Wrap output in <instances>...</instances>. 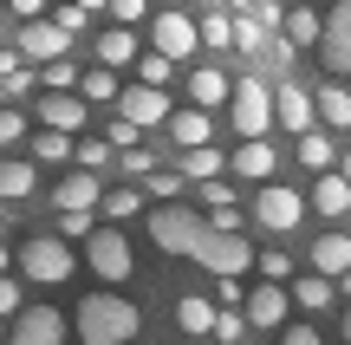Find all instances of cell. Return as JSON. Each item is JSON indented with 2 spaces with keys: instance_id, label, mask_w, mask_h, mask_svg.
Listing matches in <instances>:
<instances>
[{
  "instance_id": "obj_53",
  "label": "cell",
  "mask_w": 351,
  "mask_h": 345,
  "mask_svg": "<svg viewBox=\"0 0 351 345\" xmlns=\"http://www.w3.org/2000/svg\"><path fill=\"white\" fill-rule=\"evenodd\" d=\"M195 7H215V0H195Z\"/></svg>"
},
{
  "instance_id": "obj_17",
  "label": "cell",
  "mask_w": 351,
  "mask_h": 345,
  "mask_svg": "<svg viewBox=\"0 0 351 345\" xmlns=\"http://www.w3.org/2000/svg\"><path fill=\"white\" fill-rule=\"evenodd\" d=\"M274 163H280V156H274V143H261V137H247L234 156H228V169H234L241 182H267V176H274Z\"/></svg>"
},
{
  "instance_id": "obj_45",
  "label": "cell",
  "mask_w": 351,
  "mask_h": 345,
  "mask_svg": "<svg viewBox=\"0 0 351 345\" xmlns=\"http://www.w3.org/2000/svg\"><path fill=\"white\" fill-rule=\"evenodd\" d=\"M274 333H280V339H287V345H319V333H313V326H287V320H280V326H274Z\"/></svg>"
},
{
  "instance_id": "obj_8",
  "label": "cell",
  "mask_w": 351,
  "mask_h": 345,
  "mask_svg": "<svg viewBox=\"0 0 351 345\" xmlns=\"http://www.w3.org/2000/svg\"><path fill=\"white\" fill-rule=\"evenodd\" d=\"M195 261H202L208 274H247L254 248H247V235H241V228H215L208 241L195 248Z\"/></svg>"
},
{
  "instance_id": "obj_47",
  "label": "cell",
  "mask_w": 351,
  "mask_h": 345,
  "mask_svg": "<svg viewBox=\"0 0 351 345\" xmlns=\"http://www.w3.org/2000/svg\"><path fill=\"white\" fill-rule=\"evenodd\" d=\"M13 137H26V117L20 111H0V143H13Z\"/></svg>"
},
{
  "instance_id": "obj_24",
  "label": "cell",
  "mask_w": 351,
  "mask_h": 345,
  "mask_svg": "<svg viewBox=\"0 0 351 345\" xmlns=\"http://www.w3.org/2000/svg\"><path fill=\"white\" fill-rule=\"evenodd\" d=\"M130 52H137V33H130V26H111V33L98 39V65H130Z\"/></svg>"
},
{
  "instance_id": "obj_16",
  "label": "cell",
  "mask_w": 351,
  "mask_h": 345,
  "mask_svg": "<svg viewBox=\"0 0 351 345\" xmlns=\"http://www.w3.org/2000/svg\"><path fill=\"white\" fill-rule=\"evenodd\" d=\"M39 124H52V130H78V124H85V98H78L72 85H65V91H46V98H39Z\"/></svg>"
},
{
  "instance_id": "obj_52",
  "label": "cell",
  "mask_w": 351,
  "mask_h": 345,
  "mask_svg": "<svg viewBox=\"0 0 351 345\" xmlns=\"http://www.w3.org/2000/svg\"><path fill=\"white\" fill-rule=\"evenodd\" d=\"M0 274H7V248H0Z\"/></svg>"
},
{
  "instance_id": "obj_15",
  "label": "cell",
  "mask_w": 351,
  "mask_h": 345,
  "mask_svg": "<svg viewBox=\"0 0 351 345\" xmlns=\"http://www.w3.org/2000/svg\"><path fill=\"white\" fill-rule=\"evenodd\" d=\"M313 274H326V281H345V274H351V235H339V228L319 235V241H313Z\"/></svg>"
},
{
  "instance_id": "obj_28",
  "label": "cell",
  "mask_w": 351,
  "mask_h": 345,
  "mask_svg": "<svg viewBox=\"0 0 351 345\" xmlns=\"http://www.w3.org/2000/svg\"><path fill=\"white\" fill-rule=\"evenodd\" d=\"M228 98V78L215 72V65H202L195 78H189V104H221Z\"/></svg>"
},
{
  "instance_id": "obj_2",
  "label": "cell",
  "mask_w": 351,
  "mask_h": 345,
  "mask_svg": "<svg viewBox=\"0 0 351 345\" xmlns=\"http://www.w3.org/2000/svg\"><path fill=\"white\" fill-rule=\"evenodd\" d=\"M7 261H13L33 287H59V281H72V274H78V254H72L65 235H33V241H26L20 254H7Z\"/></svg>"
},
{
  "instance_id": "obj_39",
  "label": "cell",
  "mask_w": 351,
  "mask_h": 345,
  "mask_svg": "<svg viewBox=\"0 0 351 345\" xmlns=\"http://www.w3.org/2000/svg\"><path fill=\"white\" fill-rule=\"evenodd\" d=\"M254 261H261L267 281H287V274H293V254H287V248H267V254H254Z\"/></svg>"
},
{
  "instance_id": "obj_11",
  "label": "cell",
  "mask_w": 351,
  "mask_h": 345,
  "mask_svg": "<svg viewBox=\"0 0 351 345\" xmlns=\"http://www.w3.org/2000/svg\"><path fill=\"white\" fill-rule=\"evenodd\" d=\"M13 313H20V320H13V339H20V345H59L65 339V320L52 307H26V300H20Z\"/></svg>"
},
{
  "instance_id": "obj_40",
  "label": "cell",
  "mask_w": 351,
  "mask_h": 345,
  "mask_svg": "<svg viewBox=\"0 0 351 345\" xmlns=\"http://www.w3.org/2000/svg\"><path fill=\"white\" fill-rule=\"evenodd\" d=\"M59 215H65V222H59V235H65V241H78V235L91 228V209H59Z\"/></svg>"
},
{
  "instance_id": "obj_26",
  "label": "cell",
  "mask_w": 351,
  "mask_h": 345,
  "mask_svg": "<svg viewBox=\"0 0 351 345\" xmlns=\"http://www.w3.org/2000/svg\"><path fill=\"white\" fill-rule=\"evenodd\" d=\"M215 169H228V156L215 150V143H189V156H182V182H195V176H215Z\"/></svg>"
},
{
  "instance_id": "obj_44",
  "label": "cell",
  "mask_w": 351,
  "mask_h": 345,
  "mask_svg": "<svg viewBox=\"0 0 351 345\" xmlns=\"http://www.w3.org/2000/svg\"><path fill=\"white\" fill-rule=\"evenodd\" d=\"M137 137H143V130L130 124V117H117V124H111V137H104V143H117V150H130V143H137Z\"/></svg>"
},
{
  "instance_id": "obj_7",
  "label": "cell",
  "mask_w": 351,
  "mask_h": 345,
  "mask_svg": "<svg viewBox=\"0 0 351 345\" xmlns=\"http://www.w3.org/2000/svg\"><path fill=\"white\" fill-rule=\"evenodd\" d=\"M254 215H261V228L287 235V228H300V215H306V195H300V189H287V182H274V176H267V189L254 195Z\"/></svg>"
},
{
  "instance_id": "obj_31",
  "label": "cell",
  "mask_w": 351,
  "mask_h": 345,
  "mask_svg": "<svg viewBox=\"0 0 351 345\" xmlns=\"http://www.w3.org/2000/svg\"><path fill=\"white\" fill-rule=\"evenodd\" d=\"M33 150H39V163H65V156H72V130H39V137H33Z\"/></svg>"
},
{
  "instance_id": "obj_20",
  "label": "cell",
  "mask_w": 351,
  "mask_h": 345,
  "mask_svg": "<svg viewBox=\"0 0 351 345\" xmlns=\"http://www.w3.org/2000/svg\"><path fill=\"white\" fill-rule=\"evenodd\" d=\"M313 209H319V215H345V209H351V182L339 176V163H332V169H319V189H313Z\"/></svg>"
},
{
  "instance_id": "obj_10",
  "label": "cell",
  "mask_w": 351,
  "mask_h": 345,
  "mask_svg": "<svg viewBox=\"0 0 351 345\" xmlns=\"http://www.w3.org/2000/svg\"><path fill=\"white\" fill-rule=\"evenodd\" d=\"M59 52H72V33H65L59 20H39V13H26L20 59H59Z\"/></svg>"
},
{
  "instance_id": "obj_1",
  "label": "cell",
  "mask_w": 351,
  "mask_h": 345,
  "mask_svg": "<svg viewBox=\"0 0 351 345\" xmlns=\"http://www.w3.org/2000/svg\"><path fill=\"white\" fill-rule=\"evenodd\" d=\"M137 333H143V313L130 307V300H117V294L78 300V339H91V345H124V339H137Z\"/></svg>"
},
{
  "instance_id": "obj_27",
  "label": "cell",
  "mask_w": 351,
  "mask_h": 345,
  "mask_svg": "<svg viewBox=\"0 0 351 345\" xmlns=\"http://www.w3.org/2000/svg\"><path fill=\"white\" fill-rule=\"evenodd\" d=\"M98 202H104V215H111V222H124V215H137V209H143V182H124V189H98Z\"/></svg>"
},
{
  "instance_id": "obj_6",
  "label": "cell",
  "mask_w": 351,
  "mask_h": 345,
  "mask_svg": "<svg viewBox=\"0 0 351 345\" xmlns=\"http://www.w3.org/2000/svg\"><path fill=\"white\" fill-rule=\"evenodd\" d=\"M313 46H319V59H326L332 78L351 72V7H345V0L319 13V39H313Z\"/></svg>"
},
{
  "instance_id": "obj_22",
  "label": "cell",
  "mask_w": 351,
  "mask_h": 345,
  "mask_svg": "<svg viewBox=\"0 0 351 345\" xmlns=\"http://www.w3.org/2000/svg\"><path fill=\"white\" fill-rule=\"evenodd\" d=\"M52 202H59V209H98V169H78V176H65L59 189H52Z\"/></svg>"
},
{
  "instance_id": "obj_18",
  "label": "cell",
  "mask_w": 351,
  "mask_h": 345,
  "mask_svg": "<svg viewBox=\"0 0 351 345\" xmlns=\"http://www.w3.org/2000/svg\"><path fill=\"white\" fill-rule=\"evenodd\" d=\"M313 117H319V124H326V130H351V91L339 85V78L313 91Z\"/></svg>"
},
{
  "instance_id": "obj_35",
  "label": "cell",
  "mask_w": 351,
  "mask_h": 345,
  "mask_svg": "<svg viewBox=\"0 0 351 345\" xmlns=\"http://www.w3.org/2000/svg\"><path fill=\"white\" fill-rule=\"evenodd\" d=\"M72 59H65V52H59V59H39V91H65V85H72Z\"/></svg>"
},
{
  "instance_id": "obj_12",
  "label": "cell",
  "mask_w": 351,
  "mask_h": 345,
  "mask_svg": "<svg viewBox=\"0 0 351 345\" xmlns=\"http://www.w3.org/2000/svg\"><path fill=\"white\" fill-rule=\"evenodd\" d=\"M117 98H124V117H130L137 130L163 124V111H169V91H163V85H143V78H137L130 91H117Z\"/></svg>"
},
{
  "instance_id": "obj_14",
  "label": "cell",
  "mask_w": 351,
  "mask_h": 345,
  "mask_svg": "<svg viewBox=\"0 0 351 345\" xmlns=\"http://www.w3.org/2000/svg\"><path fill=\"white\" fill-rule=\"evenodd\" d=\"M150 39L169 59H189V52H195V20H189V13H163V20L150 26Z\"/></svg>"
},
{
  "instance_id": "obj_41",
  "label": "cell",
  "mask_w": 351,
  "mask_h": 345,
  "mask_svg": "<svg viewBox=\"0 0 351 345\" xmlns=\"http://www.w3.org/2000/svg\"><path fill=\"white\" fill-rule=\"evenodd\" d=\"M215 300L221 307H241V274H215Z\"/></svg>"
},
{
  "instance_id": "obj_38",
  "label": "cell",
  "mask_w": 351,
  "mask_h": 345,
  "mask_svg": "<svg viewBox=\"0 0 351 345\" xmlns=\"http://www.w3.org/2000/svg\"><path fill=\"white\" fill-rule=\"evenodd\" d=\"M143 189H150V195H182V176H176V169H143Z\"/></svg>"
},
{
  "instance_id": "obj_51",
  "label": "cell",
  "mask_w": 351,
  "mask_h": 345,
  "mask_svg": "<svg viewBox=\"0 0 351 345\" xmlns=\"http://www.w3.org/2000/svg\"><path fill=\"white\" fill-rule=\"evenodd\" d=\"M78 7H85V13H98V7H104V0H78Z\"/></svg>"
},
{
  "instance_id": "obj_37",
  "label": "cell",
  "mask_w": 351,
  "mask_h": 345,
  "mask_svg": "<svg viewBox=\"0 0 351 345\" xmlns=\"http://www.w3.org/2000/svg\"><path fill=\"white\" fill-rule=\"evenodd\" d=\"M208 333H215V339H228V345H234V339H247V320H241V307L215 313V320H208Z\"/></svg>"
},
{
  "instance_id": "obj_46",
  "label": "cell",
  "mask_w": 351,
  "mask_h": 345,
  "mask_svg": "<svg viewBox=\"0 0 351 345\" xmlns=\"http://www.w3.org/2000/svg\"><path fill=\"white\" fill-rule=\"evenodd\" d=\"M104 7H111L124 26H137V20H143V0H104Z\"/></svg>"
},
{
  "instance_id": "obj_21",
  "label": "cell",
  "mask_w": 351,
  "mask_h": 345,
  "mask_svg": "<svg viewBox=\"0 0 351 345\" xmlns=\"http://www.w3.org/2000/svg\"><path fill=\"white\" fill-rule=\"evenodd\" d=\"M293 137H300V163H306V169H332V163H339L332 130H313V124H306V130H293Z\"/></svg>"
},
{
  "instance_id": "obj_23",
  "label": "cell",
  "mask_w": 351,
  "mask_h": 345,
  "mask_svg": "<svg viewBox=\"0 0 351 345\" xmlns=\"http://www.w3.org/2000/svg\"><path fill=\"white\" fill-rule=\"evenodd\" d=\"M287 307H300V313H326V307H332V281H326V274H306V281L287 294Z\"/></svg>"
},
{
  "instance_id": "obj_33",
  "label": "cell",
  "mask_w": 351,
  "mask_h": 345,
  "mask_svg": "<svg viewBox=\"0 0 351 345\" xmlns=\"http://www.w3.org/2000/svg\"><path fill=\"white\" fill-rule=\"evenodd\" d=\"M0 85H7L13 98H20V91H33V72H26L20 52H0Z\"/></svg>"
},
{
  "instance_id": "obj_32",
  "label": "cell",
  "mask_w": 351,
  "mask_h": 345,
  "mask_svg": "<svg viewBox=\"0 0 351 345\" xmlns=\"http://www.w3.org/2000/svg\"><path fill=\"white\" fill-rule=\"evenodd\" d=\"M39 169L33 163H0V195H33Z\"/></svg>"
},
{
  "instance_id": "obj_4",
  "label": "cell",
  "mask_w": 351,
  "mask_h": 345,
  "mask_svg": "<svg viewBox=\"0 0 351 345\" xmlns=\"http://www.w3.org/2000/svg\"><path fill=\"white\" fill-rule=\"evenodd\" d=\"M228 104H234V130L241 137H267L274 130V85L267 78H241V85H228Z\"/></svg>"
},
{
  "instance_id": "obj_30",
  "label": "cell",
  "mask_w": 351,
  "mask_h": 345,
  "mask_svg": "<svg viewBox=\"0 0 351 345\" xmlns=\"http://www.w3.org/2000/svg\"><path fill=\"white\" fill-rule=\"evenodd\" d=\"M228 33H234V20H228V13H215V7L195 20V46H234Z\"/></svg>"
},
{
  "instance_id": "obj_5",
  "label": "cell",
  "mask_w": 351,
  "mask_h": 345,
  "mask_svg": "<svg viewBox=\"0 0 351 345\" xmlns=\"http://www.w3.org/2000/svg\"><path fill=\"white\" fill-rule=\"evenodd\" d=\"M78 241H85V261H91V274H98V281H130L137 254H130V241H124L117 228H85Z\"/></svg>"
},
{
  "instance_id": "obj_3",
  "label": "cell",
  "mask_w": 351,
  "mask_h": 345,
  "mask_svg": "<svg viewBox=\"0 0 351 345\" xmlns=\"http://www.w3.org/2000/svg\"><path fill=\"white\" fill-rule=\"evenodd\" d=\"M208 235H215V228L195 215V209H176V202H169V209H156V215H150V241L163 248V254H195Z\"/></svg>"
},
{
  "instance_id": "obj_50",
  "label": "cell",
  "mask_w": 351,
  "mask_h": 345,
  "mask_svg": "<svg viewBox=\"0 0 351 345\" xmlns=\"http://www.w3.org/2000/svg\"><path fill=\"white\" fill-rule=\"evenodd\" d=\"M7 7H13V13L26 20V13H46V0H7Z\"/></svg>"
},
{
  "instance_id": "obj_9",
  "label": "cell",
  "mask_w": 351,
  "mask_h": 345,
  "mask_svg": "<svg viewBox=\"0 0 351 345\" xmlns=\"http://www.w3.org/2000/svg\"><path fill=\"white\" fill-rule=\"evenodd\" d=\"M241 320L261 326V333H274V326L287 320V287H280V281H261L254 294H241Z\"/></svg>"
},
{
  "instance_id": "obj_34",
  "label": "cell",
  "mask_w": 351,
  "mask_h": 345,
  "mask_svg": "<svg viewBox=\"0 0 351 345\" xmlns=\"http://www.w3.org/2000/svg\"><path fill=\"white\" fill-rule=\"evenodd\" d=\"M176 320H182V333H208V320H215V300H195V294H189L182 307H176Z\"/></svg>"
},
{
  "instance_id": "obj_13",
  "label": "cell",
  "mask_w": 351,
  "mask_h": 345,
  "mask_svg": "<svg viewBox=\"0 0 351 345\" xmlns=\"http://www.w3.org/2000/svg\"><path fill=\"white\" fill-rule=\"evenodd\" d=\"M274 124L280 130H306L313 124V91L306 85H274Z\"/></svg>"
},
{
  "instance_id": "obj_19",
  "label": "cell",
  "mask_w": 351,
  "mask_h": 345,
  "mask_svg": "<svg viewBox=\"0 0 351 345\" xmlns=\"http://www.w3.org/2000/svg\"><path fill=\"white\" fill-rule=\"evenodd\" d=\"M163 124H169V137L182 143V150H189V143H208V104H182V111L169 104Z\"/></svg>"
},
{
  "instance_id": "obj_43",
  "label": "cell",
  "mask_w": 351,
  "mask_h": 345,
  "mask_svg": "<svg viewBox=\"0 0 351 345\" xmlns=\"http://www.w3.org/2000/svg\"><path fill=\"white\" fill-rule=\"evenodd\" d=\"M72 156H78V169H98V163H104V156H111V150H104V143L91 137V143H72Z\"/></svg>"
},
{
  "instance_id": "obj_36",
  "label": "cell",
  "mask_w": 351,
  "mask_h": 345,
  "mask_svg": "<svg viewBox=\"0 0 351 345\" xmlns=\"http://www.w3.org/2000/svg\"><path fill=\"white\" fill-rule=\"evenodd\" d=\"M287 39L313 46V39H319V13H313V7H293V13H287Z\"/></svg>"
},
{
  "instance_id": "obj_42",
  "label": "cell",
  "mask_w": 351,
  "mask_h": 345,
  "mask_svg": "<svg viewBox=\"0 0 351 345\" xmlns=\"http://www.w3.org/2000/svg\"><path fill=\"white\" fill-rule=\"evenodd\" d=\"M52 20H59V26H65V33H72V39H78V33H85V20H91V13H85V7H78V0H72V7H59V13H52Z\"/></svg>"
},
{
  "instance_id": "obj_48",
  "label": "cell",
  "mask_w": 351,
  "mask_h": 345,
  "mask_svg": "<svg viewBox=\"0 0 351 345\" xmlns=\"http://www.w3.org/2000/svg\"><path fill=\"white\" fill-rule=\"evenodd\" d=\"M20 300H26V294H20V287L7 281V274H0V313H13V307H20Z\"/></svg>"
},
{
  "instance_id": "obj_49",
  "label": "cell",
  "mask_w": 351,
  "mask_h": 345,
  "mask_svg": "<svg viewBox=\"0 0 351 345\" xmlns=\"http://www.w3.org/2000/svg\"><path fill=\"white\" fill-rule=\"evenodd\" d=\"M124 169H130V176H143V169H150V150H137V143H130V150H124Z\"/></svg>"
},
{
  "instance_id": "obj_25",
  "label": "cell",
  "mask_w": 351,
  "mask_h": 345,
  "mask_svg": "<svg viewBox=\"0 0 351 345\" xmlns=\"http://www.w3.org/2000/svg\"><path fill=\"white\" fill-rule=\"evenodd\" d=\"M72 85H78V98H85V104H98V98H117V72H111V65H91V72H78Z\"/></svg>"
},
{
  "instance_id": "obj_29",
  "label": "cell",
  "mask_w": 351,
  "mask_h": 345,
  "mask_svg": "<svg viewBox=\"0 0 351 345\" xmlns=\"http://www.w3.org/2000/svg\"><path fill=\"white\" fill-rule=\"evenodd\" d=\"M130 59H137V78H143V85H169V72H176V59H169V52H156V46L150 52L137 46Z\"/></svg>"
}]
</instances>
